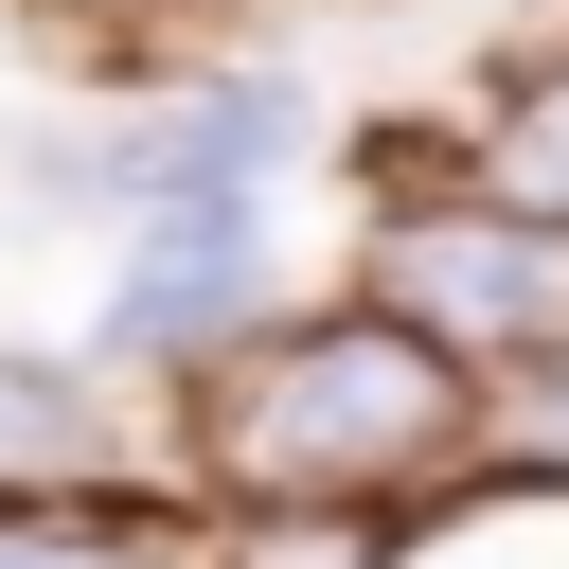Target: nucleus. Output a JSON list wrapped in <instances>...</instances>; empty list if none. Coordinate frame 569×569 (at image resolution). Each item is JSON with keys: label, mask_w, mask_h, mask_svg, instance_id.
<instances>
[{"label": "nucleus", "mask_w": 569, "mask_h": 569, "mask_svg": "<svg viewBox=\"0 0 569 569\" xmlns=\"http://www.w3.org/2000/svg\"><path fill=\"white\" fill-rule=\"evenodd\" d=\"M0 569H213V516L160 462H124L89 498H0Z\"/></svg>", "instance_id": "nucleus-5"}, {"label": "nucleus", "mask_w": 569, "mask_h": 569, "mask_svg": "<svg viewBox=\"0 0 569 569\" xmlns=\"http://www.w3.org/2000/svg\"><path fill=\"white\" fill-rule=\"evenodd\" d=\"M480 480H551L569 498V338L480 373Z\"/></svg>", "instance_id": "nucleus-7"}, {"label": "nucleus", "mask_w": 569, "mask_h": 569, "mask_svg": "<svg viewBox=\"0 0 569 569\" xmlns=\"http://www.w3.org/2000/svg\"><path fill=\"white\" fill-rule=\"evenodd\" d=\"M445 160H462L480 196H516V213H551V231H569V36H533V53H498Z\"/></svg>", "instance_id": "nucleus-6"}, {"label": "nucleus", "mask_w": 569, "mask_h": 569, "mask_svg": "<svg viewBox=\"0 0 569 569\" xmlns=\"http://www.w3.org/2000/svg\"><path fill=\"white\" fill-rule=\"evenodd\" d=\"M213 569H391V516H213Z\"/></svg>", "instance_id": "nucleus-8"}, {"label": "nucleus", "mask_w": 569, "mask_h": 569, "mask_svg": "<svg viewBox=\"0 0 569 569\" xmlns=\"http://www.w3.org/2000/svg\"><path fill=\"white\" fill-rule=\"evenodd\" d=\"M267 302H284L267 213H142V231H124V267H107V302H89V373L160 409V391H178L196 356H231Z\"/></svg>", "instance_id": "nucleus-3"}, {"label": "nucleus", "mask_w": 569, "mask_h": 569, "mask_svg": "<svg viewBox=\"0 0 569 569\" xmlns=\"http://www.w3.org/2000/svg\"><path fill=\"white\" fill-rule=\"evenodd\" d=\"M338 284H356V302H391V320H409L427 356H462V373H498V356H551V338H569V231H551V213H516V196H480L445 142H409V160L356 196Z\"/></svg>", "instance_id": "nucleus-2"}, {"label": "nucleus", "mask_w": 569, "mask_h": 569, "mask_svg": "<svg viewBox=\"0 0 569 569\" xmlns=\"http://www.w3.org/2000/svg\"><path fill=\"white\" fill-rule=\"evenodd\" d=\"M124 462H142V409H124L89 356L0 338V498H89V480H124Z\"/></svg>", "instance_id": "nucleus-4"}, {"label": "nucleus", "mask_w": 569, "mask_h": 569, "mask_svg": "<svg viewBox=\"0 0 569 569\" xmlns=\"http://www.w3.org/2000/svg\"><path fill=\"white\" fill-rule=\"evenodd\" d=\"M142 462L196 516H427L445 480H480V373L391 302L302 284L142 409Z\"/></svg>", "instance_id": "nucleus-1"}]
</instances>
